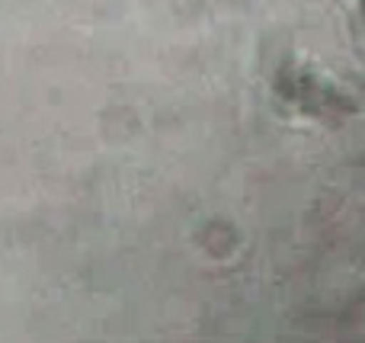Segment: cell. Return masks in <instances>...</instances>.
<instances>
[{"mask_svg": "<svg viewBox=\"0 0 365 343\" xmlns=\"http://www.w3.org/2000/svg\"><path fill=\"white\" fill-rule=\"evenodd\" d=\"M362 19H365V0H362Z\"/></svg>", "mask_w": 365, "mask_h": 343, "instance_id": "1", "label": "cell"}]
</instances>
